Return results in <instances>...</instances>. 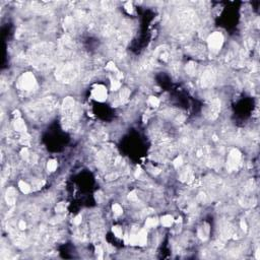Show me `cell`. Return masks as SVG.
<instances>
[{"instance_id":"1","label":"cell","mask_w":260,"mask_h":260,"mask_svg":"<svg viewBox=\"0 0 260 260\" xmlns=\"http://www.w3.org/2000/svg\"><path fill=\"white\" fill-rule=\"evenodd\" d=\"M52 54H53V47L52 44L43 43V44L37 45L32 50V61L36 66L41 68L48 67L51 62Z\"/></svg>"},{"instance_id":"2","label":"cell","mask_w":260,"mask_h":260,"mask_svg":"<svg viewBox=\"0 0 260 260\" xmlns=\"http://www.w3.org/2000/svg\"><path fill=\"white\" fill-rule=\"evenodd\" d=\"M55 100L52 98H46L41 101H37L30 105L29 114L34 118L41 120L44 117H47L48 114L50 115V113L55 109Z\"/></svg>"},{"instance_id":"3","label":"cell","mask_w":260,"mask_h":260,"mask_svg":"<svg viewBox=\"0 0 260 260\" xmlns=\"http://www.w3.org/2000/svg\"><path fill=\"white\" fill-rule=\"evenodd\" d=\"M62 114H63V123L67 127L72 125V122L75 119V102L73 98L68 97L64 100L62 105Z\"/></svg>"},{"instance_id":"4","label":"cell","mask_w":260,"mask_h":260,"mask_svg":"<svg viewBox=\"0 0 260 260\" xmlns=\"http://www.w3.org/2000/svg\"><path fill=\"white\" fill-rule=\"evenodd\" d=\"M76 74H77V67L75 64H64L59 67L56 76L65 82L74 79Z\"/></svg>"},{"instance_id":"5","label":"cell","mask_w":260,"mask_h":260,"mask_svg":"<svg viewBox=\"0 0 260 260\" xmlns=\"http://www.w3.org/2000/svg\"><path fill=\"white\" fill-rule=\"evenodd\" d=\"M18 87L20 89L26 91H34L37 87L36 77L31 72H26L20 76L19 80H18Z\"/></svg>"},{"instance_id":"6","label":"cell","mask_w":260,"mask_h":260,"mask_svg":"<svg viewBox=\"0 0 260 260\" xmlns=\"http://www.w3.org/2000/svg\"><path fill=\"white\" fill-rule=\"evenodd\" d=\"M207 43H208V48L210 49V51L214 52V53H218L222 47V44H224L222 34L220 32L212 33L207 39Z\"/></svg>"},{"instance_id":"7","label":"cell","mask_w":260,"mask_h":260,"mask_svg":"<svg viewBox=\"0 0 260 260\" xmlns=\"http://www.w3.org/2000/svg\"><path fill=\"white\" fill-rule=\"evenodd\" d=\"M240 161H241V153L236 148L232 149L229 155V159H228V168L230 170L237 169L238 165L240 164Z\"/></svg>"},{"instance_id":"8","label":"cell","mask_w":260,"mask_h":260,"mask_svg":"<svg viewBox=\"0 0 260 260\" xmlns=\"http://www.w3.org/2000/svg\"><path fill=\"white\" fill-rule=\"evenodd\" d=\"M91 95H93V98L95 100L99 101V102H104L107 99V89L103 85H97L93 89Z\"/></svg>"},{"instance_id":"9","label":"cell","mask_w":260,"mask_h":260,"mask_svg":"<svg viewBox=\"0 0 260 260\" xmlns=\"http://www.w3.org/2000/svg\"><path fill=\"white\" fill-rule=\"evenodd\" d=\"M5 200L8 205H14L16 201V190L13 187H9L5 193Z\"/></svg>"},{"instance_id":"10","label":"cell","mask_w":260,"mask_h":260,"mask_svg":"<svg viewBox=\"0 0 260 260\" xmlns=\"http://www.w3.org/2000/svg\"><path fill=\"white\" fill-rule=\"evenodd\" d=\"M218 111H220V102L216 100L209 105V108L207 110V115H209L210 119H214L218 116Z\"/></svg>"},{"instance_id":"11","label":"cell","mask_w":260,"mask_h":260,"mask_svg":"<svg viewBox=\"0 0 260 260\" xmlns=\"http://www.w3.org/2000/svg\"><path fill=\"white\" fill-rule=\"evenodd\" d=\"M214 80V72L211 70H207V71L204 72L203 74V77H202V82H203V85L207 87V85H210Z\"/></svg>"},{"instance_id":"12","label":"cell","mask_w":260,"mask_h":260,"mask_svg":"<svg viewBox=\"0 0 260 260\" xmlns=\"http://www.w3.org/2000/svg\"><path fill=\"white\" fill-rule=\"evenodd\" d=\"M13 126H14V129H15L16 131H18V132H26L27 131V126H26L25 121L22 120L21 118H19V117L16 118L15 120H14Z\"/></svg>"},{"instance_id":"13","label":"cell","mask_w":260,"mask_h":260,"mask_svg":"<svg viewBox=\"0 0 260 260\" xmlns=\"http://www.w3.org/2000/svg\"><path fill=\"white\" fill-rule=\"evenodd\" d=\"M137 241H138V244L140 246H144L146 244V241H147V233L145 230H141L139 233L137 234Z\"/></svg>"},{"instance_id":"14","label":"cell","mask_w":260,"mask_h":260,"mask_svg":"<svg viewBox=\"0 0 260 260\" xmlns=\"http://www.w3.org/2000/svg\"><path fill=\"white\" fill-rule=\"evenodd\" d=\"M161 222H162V224L164 226V227H171L172 224H173L174 222V218L172 216H169V214H167V216H164L162 218H161Z\"/></svg>"},{"instance_id":"15","label":"cell","mask_w":260,"mask_h":260,"mask_svg":"<svg viewBox=\"0 0 260 260\" xmlns=\"http://www.w3.org/2000/svg\"><path fill=\"white\" fill-rule=\"evenodd\" d=\"M18 187H19L20 191L25 194H28L30 191H31V187H30V185L28 184L27 182H25V181H19V182H18Z\"/></svg>"},{"instance_id":"16","label":"cell","mask_w":260,"mask_h":260,"mask_svg":"<svg viewBox=\"0 0 260 260\" xmlns=\"http://www.w3.org/2000/svg\"><path fill=\"white\" fill-rule=\"evenodd\" d=\"M47 169L50 172H54L57 169V162L55 160H50L47 164Z\"/></svg>"},{"instance_id":"17","label":"cell","mask_w":260,"mask_h":260,"mask_svg":"<svg viewBox=\"0 0 260 260\" xmlns=\"http://www.w3.org/2000/svg\"><path fill=\"white\" fill-rule=\"evenodd\" d=\"M158 226V220L157 218H147L145 222V227L146 228H155Z\"/></svg>"},{"instance_id":"18","label":"cell","mask_w":260,"mask_h":260,"mask_svg":"<svg viewBox=\"0 0 260 260\" xmlns=\"http://www.w3.org/2000/svg\"><path fill=\"white\" fill-rule=\"evenodd\" d=\"M112 209H113L114 214H116V216H121V214H122V212H123L122 207H121V205L118 204V203H115V204H113V206H112Z\"/></svg>"},{"instance_id":"19","label":"cell","mask_w":260,"mask_h":260,"mask_svg":"<svg viewBox=\"0 0 260 260\" xmlns=\"http://www.w3.org/2000/svg\"><path fill=\"white\" fill-rule=\"evenodd\" d=\"M148 103L153 107H158L159 105H160V100L158 98H156V97H150L148 99Z\"/></svg>"},{"instance_id":"20","label":"cell","mask_w":260,"mask_h":260,"mask_svg":"<svg viewBox=\"0 0 260 260\" xmlns=\"http://www.w3.org/2000/svg\"><path fill=\"white\" fill-rule=\"evenodd\" d=\"M112 231H113V233L115 234L116 237H118V238H121L122 237V229H121L120 227H118V226H115V227L112 228Z\"/></svg>"},{"instance_id":"21","label":"cell","mask_w":260,"mask_h":260,"mask_svg":"<svg viewBox=\"0 0 260 260\" xmlns=\"http://www.w3.org/2000/svg\"><path fill=\"white\" fill-rule=\"evenodd\" d=\"M129 95H130V93H129L128 89H122V91H121V93H120L121 101H122V102H125V101H126L127 99H128Z\"/></svg>"},{"instance_id":"22","label":"cell","mask_w":260,"mask_h":260,"mask_svg":"<svg viewBox=\"0 0 260 260\" xmlns=\"http://www.w3.org/2000/svg\"><path fill=\"white\" fill-rule=\"evenodd\" d=\"M121 87V83L119 80H112L111 81V89L112 91H116Z\"/></svg>"},{"instance_id":"23","label":"cell","mask_w":260,"mask_h":260,"mask_svg":"<svg viewBox=\"0 0 260 260\" xmlns=\"http://www.w3.org/2000/svg\"><path fill=\"white\" fill-rule=\"evenodd\" d=\"M182 163H183V159H182V157H178V158L176 159L175 161H174V167L175 168H179L182 165Z\"/></svg>"},{"instance_id":"24","label":"cell","mask_w":260,"mask_h":260,"mask_svg":"<svg viewBox=\"0 0 260 260\" xmlns=\"http://www.w3.org/2000/svg\"><path fill=\"white\" fill-rule=\"evenodd\" d=\"M20 155H21V157L25 159V160H28V159H29V157H30L29 150H28V148H26V147H24V148L21 149V151H20Z\"/></svg>"},{"instance_id":"25","label":"cell","mask_w":260,"mask_h":260,"mask_svg":"<svg viewBox=\"0 0 260 260\" xmlns=\"http://www.w3.org/2000/svg\"><path fill=\"white\" fill-rule=\"evenodd\" d=\"M106 68L108 69V70H111V71H118L117 70V68H116V66H115V64H114L113 62H109L108 63V65L106 66Z\"/></svg>"},{"instance_id":"26","label":"cell","mask_w":260,"mask_h":260,"mask_svg":"<svg viewBox=\"0 0 260 260\" xmlns=\"http://www.w3.org/2000/svg\"><path fill=\"white\" fill-rule=\"evenodd\" d=\"M128 198L132 201H135L137 200V195H136V192L135 191H131L130 193L128 194Z\"/></svg>"},{"instance_id":"27","label":"cell","mask_w":260,"mask_h":260,"mask_svg":"<svg viewBox=\"0 0 260 260\" xmlns=\"http://www.w3.org/2000/svg\"><path fill=\"white\" fill-rule=\"evenodd\" d=\"M81 214H78V216H76L75 218H74L73 220V224H76V226H78L79 224H81Z\"/></svg>"},{"instance_id":"28","label":"cell","mask_w":260,"mask_h":260,"mask_svg":"<svg viewBox=\"0 0 260 260\" xmlns=\"http://www.w3.org/2000/svg\"><path fill=\"white\" fill-rule=\"evenodd\" d=\"M18 228H19L20 231L26 230V228H27V224H26L25 220H20V222H18Z\"/></svg>"},{"instance_id":"29","label":"cell","mask_w":260,"mask_h":260,"mask_svg":"<svg viewBox=\"0 0 260 260\" xmlns=\"http://www.w3.org/2000/svg\"><path fill=\"white\" fill-rule=\"evenodd\" d=\"M125 8H126V10L128 11L129 13H131L132 12V3L131 2H127L126 5H125Z\"/></svg>"},{"instance_id":"30","label":"cell","mask_w":260,"mask_h":260,"mask_svg":"<svg viewBox=\"0 0 260 260\" xmlns=\"http://www.w3.org/2000/svg\"><path fill=\"white\" fill-rule=\"evenodd\" d=\"M64 205L62 204V203H60V204H58V206L56 207V211H58V212H62L63 210H64Z\"/></svg>"},{"instance_id":"31","label":"cell","mask_w":260,"mask_h":260,"mask_svg":"<svg viewBox=\"0 0 260 260\" xmlns=\"http://www.w3.org/2000/svg\"><path fill=\"white\" fill-rule=\"evenodd\" d=\"M240 224H241V228H242L243 231L246 232V231H247V224H246V222H245L244 220H241V222H240Z\"/></svg>"}]
</instances>
